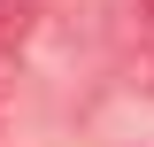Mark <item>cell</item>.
Masks as SVG:
<instances>
[{
	"instance_id": "3",
	"label": "cell",
	"mask_w": 154,
	"mask_h": 147,
	"mask_svg": "<svg viewBox=\"0 0 154 147\" xmlns=\"http://www.w3.org/2000/svg\"><path fill=\"white\" fill-rule=\"evenodd\" d=\"M146 70H154V54H146Z\"/></svg>"
},
{
	"instance_id": "1",
	"label": "cell",
	"mask_w": 154,
	"mask_h": 147,
	"mask_svg": "<svg viewBox=\"0 0 154 147\" xmlns=\"http://www.w3.org/2000/svg\"><path fill=\"white\" fill-rule=\"evenodd\" d=\"M31 39V0H0V54H16Z\"/></svg>"
},
{
	"instance_id": "2",
	"label": "cell",
	"mask_w": 154,
	"mask_h": 147,
	"mask_svg": "<svg viewBox=\"0 0 154 147\" xmlns=\"http://www.w3.org/2000/svg\"><path fill=\"white\" fill-rule=\"evenodd\" d=\"M123 31L139 54H154V0H123Z\"/></svg>"
}]
</instances>
